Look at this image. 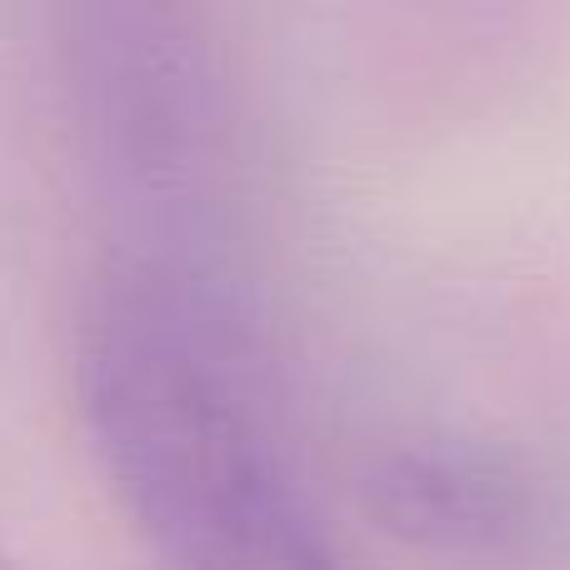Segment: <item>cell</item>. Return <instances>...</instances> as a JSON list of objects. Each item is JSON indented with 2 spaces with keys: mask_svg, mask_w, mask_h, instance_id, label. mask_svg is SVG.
<instances>
[{
  "mask_svg": "<svg viewBox=\"0 0 570 570\" xmlns=\"http://www.w3.org/2000/svg\"><path fill=\"white\" fill-rule=\"evenodd\" d=\"M256 365L246 295L110 261L76 355L106 485L180 570H361L295 471Z\"/></svg>",
  "mask_w": 570,
  "mask_h": 570,
  "instance_id": "6da1fadb",
  "label": "cell"
},
{
  "mask_svg": "<svg viewBox=\"0 0 570 570\" xmlns=\"http://www.w3.org/2000/svg\"><path fill=\"white\" fill-rule=\"evenodd\" d=\"M46 76L120 266L240 291V160L200 0H40Z\"/></svg>",
  "mask_w": 570,
  "mask_h": 570,
  "instance_id": "7a4b0ae2",
  "label": "cell"
},
{
  "mask_svg": "<svg viewBox=\"0 0 570 570\" xmlns=\"http://www.w3.org/2000/svg\"><path fill=\"white\" fill-rule=\"evenodd\" d=\"M371 505L421 541L445 546H505L531 521L525 481L491 455L411 451L385 461L371 485Z\"/></svg>",
  "mask_w": 570,
  "mask_h": 570,
  "instance_id": "3957f363",
  "label": "cell"
},
{
  "mask_svg": "<svg viewBox=\"0 0 570 570\" xmlns=\"http://www.w3.org/2000/svg\"><path fill=\"white\" fill-rule=\"evenodd\" d=\"M0 570H20V561H16V556H10V551H6V546H0Z\"/></svg>",
  "mask_w": 570,
  "mask_h": 570,
  "instance_id": "277c9868",
  "label": "cell"
}]
</instances>
